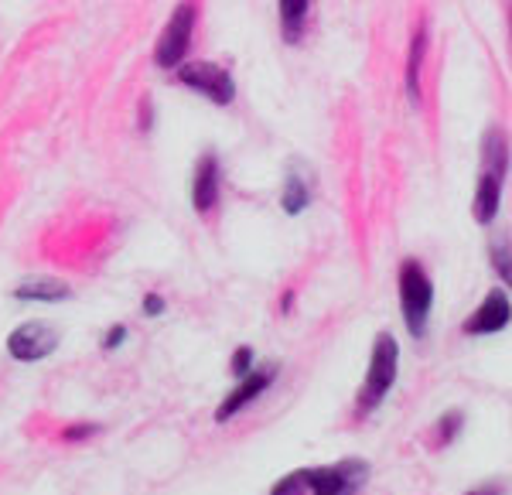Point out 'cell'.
Listing matches in <instances>:
<instances>
[{
    "label": "cell",
    "instance_id": "6da1fadb",
    "mask_svg": "<svg viewBox=\"0 0 512 495\" xmlns=\"http://www.w3.org/2000/svg\"><path fill=\"white\" fill-rule=\"evenodd\" d=\"M366 458H342L332 465H308L280 475L267 495H359L369 482Z\"/></svg>",
    "mask_w": 512,
    "mask_h": 495
},
{
    "label": "cell",
    "instance_id": "7a4b0ae2",
    "mask_svg": "<svg viewBox=\"0 0 512 495\" xmlns=\"http://www.w3.org/2000/svg\"><path fill=\"white\" fill-rule=\"evenodd\" d=\"M509 164H512V151H509L506 130L489 127L482 137V164H478V181H475V198H472V216L478 226H492L495 216H499Z\"/></svg>",
    "mask_w": 512,
    "mask_h": 495
},
{
    "label": "cell",
    "instance_id": "3957f363",
    "mask_svg": "<svg viewBox=\"0 0 512 495\" xmlns=\"http://www.w3.org/2000/svg\"><path fill=\"white\" fill-rule=\"evenodd\" d=\"M396 376H400V342L390 332H379L373 338V352H369L366 379H362L359 396H355V417L362 420L376 407H383V400L396 386Z\"/></svg>",
    "mask_w": 512,
    "mask_h": 495
},
{
    "label": "cell",
    "instance_id": "277c9868",
    "mask_svg": "<svg viewBox=\"0 0 512 495\" xmlns=\"http://www.w3.org/2000/svg\"><path fill=\"white\" fill-rule=\"evenodd\" d=\"M396 291H400V315L407 325L410 338H424L431 328V311H434V280L427 274V267L414 257L400 263L396 274Z\"/></svg>",
    "mask_w": 512,
    "mask_h": 495
},
{
    "label": "cell",
    "instance_id": "5b68a950",
    "mask_svg": "<svg viewBox=\"0 0 512 495\" xmlns=\"http://www.w3.org/2000/svg\"><path fill=\"white\" fill-rule=\"evenodd\" d=\"M198 28V4L195 0H181L171 11V18L164 21V31L154 41V65L164 72H175L178 65L188 62V48L195 41Z\"/></svg>",
    "mask_w": 512,
    "mask_h": 495
},
{
    "label": "cell",
    "instance_id": "8992f818",
    "mask_svg": "<svg viewBox=\"0 0 512 495\" xmlns=\"http://www.w3.org/2000/svg\"><path fill=\"white\" fill-rule=\"evenodd\" d=\"M175 82L192 89L195 96L209 99L212 106H233L236 103V79L226 65L216 62H185L175 69Z\"/></svg>",
    "mask_w": 512,
    "mask_h": 495
},
{
    "label": "cell",
    "instance_id": "52a82bcc",
    "mask_svg": "<svg viewBox=\"0 0 512 495\" xmlns=\"http://www.w3.org/2000/svg\"><path fill=\"white\" fill-rule=\"evenodd\" d=\"M55 349H59V328L41 318L21 321V325L7 335V356L14 362H24V366L45 362Z\"/></svg>",
    "mask_w": 512,
    "mask_h": 495
},
{
    "label": "cell",
    "instance_id": "ba28073f",
    "mask_svg": "<svg viewBox=\"0 0 512 495\" xmlns=\"http://www.w3.org/2000/svg\"><path fill=\"white\" fill-rule=\"evenodd\" d=\"M277 376H280V369L274 366V362H267V366H256L253 373H246L243 379H236V386L226 396H222V403L216 407V420H219V424H229V420L243 414L246 407H253V403L277 383Z\"/></svg>",
    "mask_w": 512,
    "mask_h": 495
},
{
    "label": "cell",
    "instance_id": "9c48e42d",
    "mask_svg": "<svg viewBox=\"0 0 512 495\" xmlns=\"http://www.w3.org/2000/svg\"><path fill=\"white\" fill-rule=\"evenodd\" d=\"M188 198L198 216H212L222 202V161L216 151H202L188 181Z\"/></svg>",
    "mask_w": 512,
    "mask_h": 495
},
{
    "label": "cell",
    "instance_id": "30bf717a",
    "mask_svg": "<svg viewBox=\"0 0 512 495\" xmlns=\"http://www.w3.org/2000/svg\"><path fill=\"white\" fill-rule=\"evenodd\" d=\"M512 321V301L506 294V287H492L489 294L478 301V308L465 318L461 332L468 338H485V335H499L506 332Z\"/></svg>",
    "mask_w": 512,
    "mask_h": 495
},
{
    "label": "cell",
    "instance_id": "8fae6325",
    "mask_svg": "<svg viewBox=\"0 0 512 495\" xmlns=\"http://www.w3.org/2000/svg\"><path fill=\"white\" fill-rule=\"evenodd\" d=\"M427 48H431V24L420 21L414 38H410V52H407V72H403V89H407L410 106H420L424 99V62H427Z\"/></svg>",
    "mask_w": 512,
    "mask_h": 495
},
{
    "label": "cell",
    "instance_id": "7c38bea8",
    "mask_svg": "<svg viewBox=\"0 0 512 495\" xmlns=\"http://www.w3.org/2000/svg\"><path fill=\"white\" fill-rule=\"evenodd\" d=\"M21 304H65L72 297V287L59 277H24L11 291Z\"/></svg>",
    "mask_w": 512,
    "mask_h": 495
},
{
    "label": "cell",
    "instance_id": "4fadbf2b",
    "mask_svg": "<svg viewBox=\"0 0 512 495\" xmlns=\"http://www.w3.org/2000/svg\"><path fill=\"white\" fill-rule=\"evenodd\" d=\"M311 198H315L311 178L304 175L301 168H291V171H287L284 188H280V209H284L287 216H301V212H308Z\"/></svg>",
    "mask_w": 512,
    "mask_h": 495
},
{
    "label": "cell",
    "instance_id": "5bb4252c",
    "mask_svg": "<svg viewBox=\"0 0 512 495\" xmlns=\"http://www.w3.org/2000/svg\"><path fill=\"white\" fill-rule=\"evenodd\" d=\"M315 0H277V14H280V35H284L287 45H297L304 38V28H308V14Z\"/></svg>",
    "mask_w": 512,
    "mask_h": 495
},
{
    "label": "cell",
    "instance_id": "9a60e30c",
    "mask_svg": "<svg viewBox=\"0 0 512 495\" xmlns=\"http://www.w3.org/2000/svg\"><path fill=\"white\" fill-rule=\"evenodd\" d=\"M489 263H492L495 277L502 280V287L512 291V239L509 236H495L489 243Z\"/></svg>",
    "mask_w": 512,
    "mask_h": 495
},
{
    "label": "cell",
    "instance_id": "2e32d148",
    "mask_svg": "<svg viewBox=\"0 0 512 495\" xmlns=\"http://www.w3.org/2000/svg\"><path fill=\"white\" fill-rule=\"evenodd\" d=\"M465 431V414L461 410H448V414L437 417V427H434V444L437 448H448L454 444V437Z\"/></svg>",
    "mask_w": 512,
    "mask_h": 495
},
{
    "label": "cell",
    "instance_id": "e0dca14e",
    "mask_svg": "<svg viewBox=\"0 0 512 495\" xmlns=\"http://www.w3.org/2000/svg\"><path fill=\"white\" fill-rule=\"evenodd\" d=\"M99 434H103V424H96V420H72V424H65L59 431V441L62 444H86Z\"/></svg>",
    "mask_w": 512,
    "mask_h": 495
},
{
    "label": "cell",
    "instance_id": "ac0fdd59",
    "mask_svg": "<svg viewBox=\"0 0 512 495\" xmlns=\"http://www.w3.org/2000/svg\"><path fill=\"white\" fill-rule=\"evenodd\" d=\"M253 369H256V352L250 345H236L233 356H229V373L236 379H243L246 373H253Z\"/></svg>",
    "mask_w": 512,
    "mask_h": 495
},
{
    "label": "cell",
    "instance_id": "d6986e66",
    "mask_svg": "<svg viewBox=\"0 0 512 495\" xmlns=\"http://www.w3.org/2000/svg\"><path fill=\"white\" fill-rule=\"evenodd\" d=\"M127 338H130V328L123 325V321H117V325H110L103 332V338H99V349H103V352H117V349L127 345Z\"/></svg>",
    "mask_w": 512,
    "mask_h": 495
},
{
    "label": "cell",
    "instance_id": "ffe728a7",
    "mask_svg": "<svg viewBox=\"0 0 512 495\" xmlns=\"http://www.w3.org/2000/svg\"><path fill=\"white\" fill-rule=\"evenodd\" d=\"M164 311H168V301H164V294L147 291L144 301H140V315H144V318H161Z\"/></svg>",
    "mask_w": 512,
    "mask_h": 495
},
{
    "label": "cell",
    "instance_id": "44dd1931",
    "mask_svg": "<svg viewBox=\"0 0 512 495\" xmlns=\"http://www.w3.org/2000/svg\"><path fill=\"white\" fill-rule=\"evenodd\" d=\"M137 130H140V134H151V130H154V103H151V99H140Z\"/></svg>",
    "mask_w": 512,
    "mask_h": 495
},
{
    "label": "cell",
    "instance_id": "7402d4cb",
    "mask_svg": "<svg viewBox=\"0 0 512 495\" xmlns=\"http://www.w3.org/2000/svg\"><path fill=\"white\" fill-rule=\"evenodd\" d=\"M465 495H506V482H485V485H478V489L465 492Z\"/></svg>",
    "mask_w": 512,
    "mask_h": 495
},
{
    "label": "cell",
    "instance_id": "603a6c76",
    "mask_svg": "<svg viewBox=\"0 0 512 495\" xmlns=\"http://www.w3.org/2000/svg\"><path fill=\"white\" fill-rule=\"evenodd\" d=\"M294 301H297V291H294V287H287V291L280 294V304H277L280 315H291V311H294Z\"/></svg>",
    "mask_w": 512,
    "mask_h": 495
},
{
    "label": "cell",
    "instance_id": "cb8c5ba5",
    "mask_svg": "<svg viewBox=\"0 0 512 495\" xmlns=\"http://www.w3.org/2000/svg\"><path fill=\"white\" fill-rule=\"evenodd\" d=\"M506 18H509V41H512V4L506 7Z\"/></svg>",
    "mask_w": 512,
    "mask_h": 495
}]
</instances>
